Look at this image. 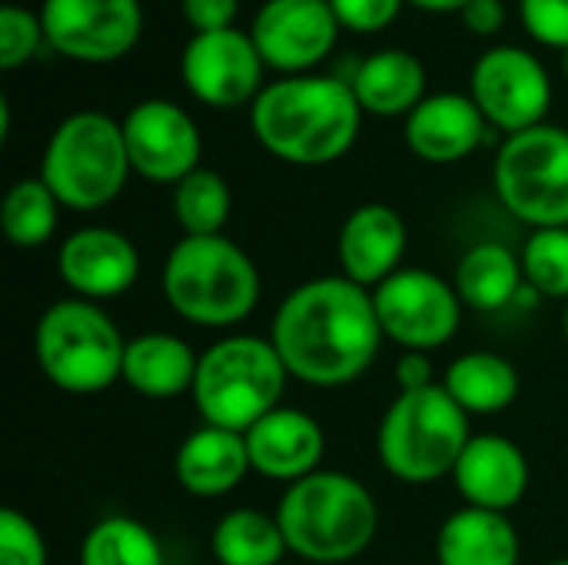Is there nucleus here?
I'll return each instance as SVG.
<instances>
[{
  "label": "nucleus",
  "mask_w": 568,
  "mask_h": 565,
  "mask_svg": "<svg viewBox=\"0 0 568 565\" xmlns=\"http://www.w3.org/2000/svg\"><path fill=\"white\" fill-rule=\"evenodd\" d=\"M519 533L506 513L466 506L436 533V565H519Z\"/></svg>",
  "instance_id": "nucleus-24"
},
{
  "label": "nucleus",
  "mask_w": 568,
  "mask_h": 565,
  "mask_svg": "<svg viewBox=\"0 0 568 565\" xmlns=\"http://www.w3.org/2000/svg\"><path fill=\"white\" fill-rule=\"evenodd\" d=\"M406 246H409V230L399 210H393L389 203H363L339 226L336 236L339 273L373 293L396 270H403Z\"/></svg>",
  "instance_id": "nucleus-18"
},
{
  "label": "nucleus",
  "mask_w": 568,
  "mask_h": 565,
  "mask_svg": "<svg viewBox=\"0 0 568 565\" xmlns=\"http://www.w3.org/2000/svg\"><path fill=\"white\" fill-rule=\"evenodd\" d=\"M253 473L243 433H230L220 426L193 430L173 456V476L183 493L196 500L230 496Z\"/></svg>",
  "instance_id": "nucleus-21"
},
{
  "label": "nucleus",
  "mask_w": 568,
  "mask_h": 565,
  "mask_svg": "<svg viewBox=\"0 0 568 565\" xmlns=\"http://www.w3.org/2000/svg\"><path fill=\"white\" fill-rule=\"evenodd\" d=\"M130 170L146 183L176 186L200 170L203 137L196 120L173 100H140L120 120Z\"/></svg>",
  "instance_id": "nucleus-13"
},
{
  "label": "nucleus",
  "mask_w": 568,
  "mask_h": 565,
  "mask_svg": "<svg viewBox=\"0 0 568 565\" xmlns=\"http://www.w3.org/2000/svg\"><path fill=\"white\" fill-rule=\"evenodd\" d=\"M363 107L343 77H280L250 103L256 143L293 167H326L346 157L359 137Z\"/></svg>",
  "instance_id": "nucleus-2"
},
{
  "label": "nucleus",
  "mask_w": 568,
  "mask_h": 565,
  "mask_svg": "<svg viewBox=\"0 0 568 565\" xmlns=\"http://www.w3.org/2000/svg\"><path fill=\"white\" fill-rule=\"evenodd\" d=\"M263 57L250 37V30H213L193 33L180 57V77L186 90L216 110H233L253 103L263 83Z\"/></svg>",
  "instance_id": "nucleus-14"
},
{
  "label": "nucleus",
  "mask_w": 568,
  "mask_h": 565,
  "mask_svg": "<svg viewBox=\"0 0 568 565\" xmlns=\"http://www.w3.org/2000/svg\"><path fill=\"white\" fill-rule=\"evenodd\" d=\"M562 336H566V343H568V300H566V306H562Z\"/></svg>",
  "instance_id": "nucleus-40"
},
{
  "label": "nucleus",
  "mask_w": 568,
  "mask_h": 565,
  "mask_svg": "<svg viewBox=\"0 0 568 565\" xmlns=\"http://www.w3.org/2000/svg\"><path fill=\"white\" fill-rule=\"evenodd\" d=\"M526 286L542 300H568V226L532 230L523 253Z\"/></svg>",
  "instance_id": "nucleus-31"
},
{
  "label": "nucleus",
  "mask_w": 568,
  "mask_h": 565,
  "mask_svg": "<svg viewBox=\"0 0 568 565\" xmlns=\"http://www.w3.org/2000/svg\"><path fill=\"white\" fill-rule=\"evenodd\" d=\"M130 173L120 120L100 110H77L50 133L37 176L63 210L97 213L123 193Z\"/></svg>",
  "instance_id": "nucleus-8"
},
{
  "label": "nucleus",
  "mask_w": 568,
  "mask_h": 565,
  "mask_svg": "<svg viewBox=\"0 0 568 565\" xmlns=\"http://www.w3.org/2000/svg\"><path fill=\"white\" fill-rule=\"evenodd\" d=\"M0 565H47V539L20 509H0Z\"/></svg>",
  "instance_id": "nucleus-33"
},
{
  "label": "nucleus",
  "mask_w": 568,
  "mask_h": 565,
  "mask_svg": "<svg viewBox=\"0 0 568 565\" xmlns=\"http://www.w3.org/2000/svg\"><path fill=\"white\" fill-rule=\"evenodd\" d=\"M200 353L176 336V333H140L126 340L123 353V376L120 383L130 386L143 400H176L193 393Z\"/></svg>",
  "instance_id": "nucleus-22"
},
{
  "label": "nucleus",
  "mask_w": 568,
  "mask_h": 565,
  "mask_svg": "<svg viewBox=\"0 0 568 565\" xmlns=\"http://www.w3.org/2000/svg\"><path fill=\"white\" fill-rule=\"evenodd\" d=\"M403 3L406 0H329L339 27L353 30V33H379V30H386L399 17Z\"/></svg>",
  "instance_id": "nucleus-35"
},
{
  "label": "nucleus",
  "mask_w": 568,
  "mask_h": 565,
  "mask_svg": "<svg viewBox=\"0 0 568 565\" xmlns=\"http://www.w3.org/2000/svg\"><path fill=\"white\" fill-rule=\"evenodd\" d=\"M409 3H416L419 10H433V13H453V10L463 13V7L469 0H409Z\"/></svg>",
  "instance_id": "nucleus-39"
},
{
  "label": "nucleus",
  "mask_w": 568,
  "mask_h": 565,
  "mask_svg": "<svg viewBox=\"0 0 568 565\" xmlns=\"http://www.w3.org/2000/svg\"><path fill=\"white\" fill-rule=\"evenodd\" d=\"M47 43L43 20L40 13L20 7V3H3L0 7V70H17L27 60L37 57V50Z\"/></svg>",
  "instance_id": "nucleus-32"
},
{
  "label": "nucleus",
  "mask_w": 568,
  "mask_h": 565,
  "mask_svg": "<svg viewBox=\"0 0 568 565\" xmlns=\"http://www.w3.org/2000/svg\"><path fill=\"white\" fill-rule=\"evenodd\" d=\"M453 286L463 306L479 313H499L526 286L523 260L506 243H473L453 270Z\"/></svg>",
  "instance_id": "nucleus-25"
},
{
  "label": "nucleus",
  "mask_w": 568,
  "mask_h": 565,
  "mask_svg": "<svg viewBox=\"0 0 568 565\" xmlns=\"http://www.w3.org/2000/svg\"><path fill=\"white\" fill-rule=\"evenodd\" d=\"M210 549L220 565H286L290 556L276 513L256 506L223 513L210 533Z\"/></svg>",
  "instance_id": "nucleus-27"
},
{
  "label": "nucleus",
  "mask_w": 568,
  "mask_h": 565,
  "mask_svg": "<svg viewBox=\"0 0 568 565\" xmlns=\"http://www.w3.org/2000/svg\"><path fill=\"white\" fill-rule=\"evenodd\" d=\"M383 340L373 293L343 273L290 290L270 323V343L290 380L313 390H343L363 380Z\"/></svg>",
  "instance_id": "nucleus-1"
},
{
  "label": "nucleus",
  "mask_w": 568,
  "mask_h": 565,
  "mask_svg": "<svg viewBox=\"0 0 568 565\" xmlns=\"http://www.w3.org/2000/svg\"><path fill=\"white\" fill-rule=\"evenodd\" d=\"M276 519L290 556L310 565L359 559L379 533V506L369 486L339 470H320L283 490Z\"/></svg>",
  "instance_id": "nucleus-3"
},
{
  "label": "nucleus",
  "mask_w": 568,
  "mask_h": 565,
  "mask_svg": "<svg viewBox=\"0 0 568 565\" xmlns=\"http://www.w3.org/2000/svg\"><path fill=\"white\" fill-rule=\"evenodd\" d=\"M396 390L399 393H416V390H426L433 386V360L429 353H416V350H406L399 360H396Z\"/></svg>",
  "instance_id": "nucleus-37"
},
{
  "label": "nucleus",
  "mask_w": 568,
  "mask_h": 565,
  "mask_svg": "<svg viewBox=\"0 0 568 565\" xmlns=\"http://www.w3.org/2000/svg\"><path fill=\"white\" fill-rule=\"evenodd\" d=\"M290 370L270 336L233 333L200 353L193 403L206 426L246 433L266 413L283 406Z\"/></svg>",
  "instance_id": "nucleus-5"
},
{
  "label": "nucleus",
  "mask_w": 568,
  "mask_h": 565,
  "mask_svg": "<svg viewBox=\"0 0 568 565\" xmlns=\"http://www.w3.org/2000/svg\"><path fill=\"white\" fill-rule=\"evenodd\" d=\"M439 383L469 416L506 413L519 396V370L493 350H473L456 356Z\"/></svg>",
  "instance_id": "nucleus-26"
},
{
  "label": "nucleus",
  "mask_w": 568,
  "mask_h": 565,
  "mask_svg": "<svg viewBox=\"0 0 568 565\" xmlns=\"http://www.w3.org/2000/svg\"><path fill=\"white\" fill-rule=\"evenodd\" d=\"M250 466L273 483H300L323 470L326 433L316 416L296 406H276L256 426L243 433Z\"/></svg>",
  "instance_id": "nucleus-17"
},
{
  "label": "nucleus",
  "mask_w": 568,
  "mask_h": 565,
  "mask_svg": "<svg viewBox=\"0 0 568 565\" xmlns=\"http://www.w3.org/2000/svg\"><path fill=\"white\" fill-rule=\"evenodd\" d=\"M37 13L47 43L80 63H113L143 33L140 0H43Z\"/></svg>",
  "instance_id": "nucleus-12"
},
{
  "label": "nucleus",
  "mask_w": 568,
  "mask_h": 565,
  "mask_svg": "<svg viewBox=\"0 0 568 565\" xmlns=\"http://www.w3.org/2000/svg\"><path fill=\"white\" fill-rule=\"evenodd\" d=\"M463 23L476 37H493L506 23V7H503V0H469L463 7Z\"/></svg>",
  "instance_id": "nucleus-38"
},
{
  "label": "nucleus",
  "mask_w": 568,
  "mask_h": 565,
  "mask_svg": "<svg viewBox=\"0 0 568 565\" xmlns=\"http://www.w3.org/2000/svg\"><path fill=\"white\" fill-rule=\"evenodd\" d=\"M80 565H166L150 526L133 516H103L80 543Z\"/></svg>",
  "instance_id": "nucleus-29"
},
{
  "label": "nucleus",
  "mask_w": 568,
  "mask_h": 565,
  "mask_svg": "<svg viewBox=\"0 0 568 565\" xmlns=\"http://www.w3.org/2000/svg\"><path fill=\"white\" fill-rule=\"evenodd\" d=\"M519 17L532 40L568 50V0H519Z\"/></svg>",
  "instance_id": "nucleus-34"
},
{
  "label": "nucleus",
  "mask_w": 568,
  "mask_h": 565,
  "mask_svg": "<svg viewBox=\"0 0 568 565\" xmlns=\"http://www.w3.org/2000/svg\"><path fill=\"white\" fill-rule=\"evenodd\" d=\"M373 306L383 336L416 353L446 346L459 333L466 310L453 280L423 266L396 270L386 283L373 290Z\"/></svg>",
  "instance_id": "nucleus-10"
},
{
  "label": "nucleus",
  "mask_w": 568,
  "mask_h": 565,
  "mask_svg": "<svg viewBox=\"0 0 568 565\" xmlns=\"http://www.w3.org/2000/svg\"><path fill=\"white\" fill-rule=\"evenodd\" d=\"M170 310L203 330H230L260 303V270L230 236H180L163 260Z\"/></svg>",
  "instance_id": "nucleus-4"
},
{
  "label": "nucleus",
  "mask_w": 568,
  "mask_h": 565,
  "mask_svg": "<svg viewBox=\"0 0 568 565\" xmlns=\"http://www.w3.org/2000/svg\"><path fill=\"white\" fill-rule=\"evenodd\" d=\"M469 97L486 123L506 137L546 123L552 107V80L542 60L526 47H493L469 73Z\"/></svg>",
  "instance_id": "nucleus-11"
},
{
  "label": "nucleus",
  "mask_w": 568,
  "mask_h": 565,
  "mask_svg": "<svg viewBox=\"0 0 568 565\" xmlns=\"http://www.w3.org/2000/svg\"><path fill=\"white\" fill-rule=\"evenodd\" d=\"M329 0H266L250 27L263 63L283 77L310 73L339 37Z\"/></svg>",
  "instance_id": "nucleus-15"
},
{
  "label": "nucleus",
  "mask_w": 568,
  "mask_h": 565,
  "mask_svg": "<svg viewBox=\"0 0 568 565\" xmlns=\"http://www.w3.org/2000/svg\"><path fill=\"white\" fill-rule=\"evenodd\" d=\"M549 565H568V559H556V563H549Z\"/></svg>",
  "instance_id": "nucleus-42"
},
{
  "label": "nucleus",
  "mask_w": 568,
  "mask_h": 565,
  "mask_svg": "<svg viewBox=\"0 0 568 565\" xmlns=\"http://www.w3.org/2000/svg\"><path fill=\"white\" fill-rule=\"evenodd\" d=\"M349 87L373 117H409L429 93H426V67L409 50H376L356 63Z\"/></svg>",
  "instance_id": "nucleus-23"
},
{
  "label": "nucleus",
  "mask_w": 568,
  "mask_h": 565,
  "mask_svg": "<svg viewBox=\"0 0 568 565\" xmlns=\"http://www.w3.org/2000/svg\"><path fill=\"white\" fill-rule=\"evenodd\" d=\"M493 186L519 223L568 226V130L539 123L506 137L493 163Z\"/></svg>",
  "instance_id": "nucleus-9"
},
{
  "label": "nucleus",
  "mask_w": 568,
  "mask_h": 565,
  "mask_svg": "<svg viewBox=\"0 0 568 565\" xmlns=\"http://www.w3.org/2000/svg\"><path fill=\"white\" fill-rule=\"evenodd\" d=\"M286 565H290V563H286Z\"/></svg>",
  "instance_id": "nucleus-43"
},
{
  "label": "nucleus",
  "mask_w": 568,
  "mask_h": 565,
  "mask_svg": "<svg viewBox=\"0 0 568 565\" xmlns=\"http://www.w3.org/2000/svg\"><path fill=\"white\" fill-rule=\"evenodd\" d=\"M57 273L73 296L106 303L136 286L140 250L126 233L113 226H80L60 243Z\"/></svg>",
  "instance_id": "nucleus-16"
},
{
  "label": "nucleus",
  "mask_w": 568,
  "mask_h": 565,
  "mask_svg": "<svg viewBox=\"0 0 568 565\" xmlns=\"http://www.w3.org/2000/svg\"><path fill=\"white\" fill-rule=\"evenodd\" d=\"M60 200L40 176H23L3 193L0 226L17 250H40L60 226Z\"/></svg>",
  "instance_id": "nucleus-28"
},
{
  "label": "nucleus",
  "mask_w": 568,
  "mask_h": 565,
  "mask_svg": "<svg viewBox=\"0 0 568 565\" xmlns=\"http://www.w3.org/2000/svg\"><path fill=\"white\" fill-rule=\"evenodd\" d=\"M469 413L433 383L416 393H399L379 420L376 453L383 470L406 486H429L453 476L469 446Z\"/></svg>",
  "instance_id": "nucleus-7"
},
{
  "label": "nucleus",
  "mask_w": 568,
  "mask_h": 565,
  "mask_svg": "<svg viewBox=\"0 0 568 565\" xmlns=\"http://www.w3.org/2000/svg\"><path fill=\"white\" fill-rule=\"evenodd\" d=\"M486 117L469 93H429L406 117V147L426 163H459L486 137Z\"/></svg>",
  "instance_id": "nucleus-20"
},
{
  "label": "nucleus",
  "mask_w": 568,
  "mask_h": 565,
  "mask_svg": "<svg viewBox=\"0 0 568 565\" xmlns=\"http://www.w3.org/2000/svg\"><path fill=\"white\" fill-rule=\"evenodd\" d=\"M562 73L568 77V50H562Z\"/></svg>",
  "instance_id": "nucleus-41"
},
{
  "label": "nucleus",
  "mask_w": 568,
  "mask_h": 565,
  "mask_svg": "<svg viewBox=\"0 0 568 565\" xmlns=\"http://www.w3.org/2000/svg\"><path fill=\"white\" fill-rule=\"evenodd\" d=\"M170 210L183 236H220L233 213L230 183L216 170L200 167L173 186Z\"/></svg>",
  "instance_id": "nucleus-30"
},
{
  "label": "nucleus",
  "mask_w": 568,
  "mask_h": 565,
  "mask_svg": "<svg viewBox=\"0 0 568 565\" xmlns=\"http://www.w3.org/2000/svg\"><path fill=\"white\" fill-rule=\"evenodd\" d=\"M126 340L103 303L67 296L50 303L33 330V356L50 386L97 396L120 383Z\"/></svg>",
  "instance_id": "nucleus-6"
},
{
  "label": "nucleus",
  "mask_w": 568,
  "mask_h": 565,
  "mask_svg": "<svg viewBox=\"0 0 568 565\" xmlns=\"http://www.w3.org/2000/svg\"><path fill=\"white\" fill-rule=\"evenodd\" d=\"M183 20L193 27V33H213V30H230L236 13H240V0H180Z\"/></svg>",
  "instance_id": "nucleus-36"
},
{
  "label": "nucleus",
  "mask_w": 568,
  "mask_h": 565,
  "mask_svg": "<svg viewBox=\"0 0 568 565\" xmlns=\"http://www.w3.org/2000/svg\"><path fill=\"white\" fill-rule=\"evenodd\" d=\"M453 483L466 500V506L509 513L529 493V460L513 440L496 433H479L463 450L453 470Z\"/></svg>",
  "instance_id": "nucleus-19"
}]
</instances>
